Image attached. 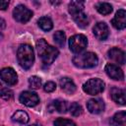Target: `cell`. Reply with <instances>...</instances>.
<instances>
[{"instance_id":"obj_1","label":"cell","mask_w":126,"mask_h":126,"mask_svg":"<svg viewBox=\"0 0 126 126\" xmlns=\"http://www.w3.org/2000/svg\"><path fill=\"white\" fill-rule=\"evenodd\" d=\"M36 50L40 56L42 62L46 65H50L57 58L59 51L56 47L48 44L43 38L36 41Z\"/></svg>"},{"instance_id":"obj_2","label":"cell","mask_w":126,"mask_h":126,"mask_svg":"<svg viewBox=\"0 0 126 126\" xmlns=\"http://www.w3.org/2000/svg\"><path fill=\"white\" fill-rule=\"evenodd\" d=\"M17 58L22 68L26 70L30 69L32 66L34 61V53H33L32 47L29 44L20 45L17 51Z\"/></svg>"},{"instance_id":"obj_3","label":"cell","mask_w":126,"mask_h":126,"mask_svg":"<svg viewBox=\"0 0 126 126\" xmlns=\"http://www.w3.org/2000/svg\"><path fill=\"white\" fill-rule=\"evenodd\" d=\"M73 63L76 67L87 69L95 67L98 63V58L94 52H84L79 53L73 57Z\"/></svg>"},{"instance_id":"obj_4","label":"cell","mask_w":126,"mask_h":126,"mask_svg":"<svg viewBox=\"0 0 126 126\" xmlns=\"http://www.w3.org/2000/svg\"><path fill=\"white\" fill-rule=\"evenodd\" d=\"M104 83L97 78L90 79L83 85V90L85 93L91 95H95L103 92L104 90Z\"/></svg>"},{"instance_id":"obj_5","label":"cell","mask_w":126,"mask_h":126,"mask_svg":"<svg viewBox=\"0 0 126 126\" xmlns=\"http://www.w3.org/2000/svg\"><path fill=\"white\" fill-rule=\"evenodd\" d=\"M88 45V39L84 34H75L69 39V46L74 53H81Z\"/></svg>"},{"instance_id":"obj_6","label":"cell","mask_w":126,"mask_h":126,"mask_svg":"<svg viewBox=\"0 0 126 126\" xmlns=\"http://www.w3.org/2000/svg\"><path fill=\"white\" fill-rule=\"evenodd\" d=\"M33 13L32 12V10H30L29 8H27L24 5H18L17 7H15L14 11H13V17L14 19L22 24H25L27 22H29L32 17Z\"/></svg>"},{"instance_id":"obj_7","label":"cell","mask_w":126,"mask_h":126,"mask_svg":"<svg viewBox=\"0 0 126 126\" xmlns=\"http://www.w3.org/2000/svg\"><path fill=\"white\" fill-rule=\"evenodd\" d=\"M19 100L24 105L32 107V106H35L39 102V97L35 93L30 92V91H25L20 94Z\"/></svg>"},{"instance_id":"obj_8","label":"cell","mask_w":126,"mask_h":126,"mask_svg":"<svg viewBox=\"0 0 126 126\" xmlns=\"http://www.w3.org/2000/svg\"><path fill=\"white\" fill-rule=\"evenodd\" d=\"M0 78L4 83H6L9 86H14L18 82V76L13 68L6 67L0 70Z\"/></svg>"},{"instance_id":"obj_9","label":"cell","mask_w":126,"mask_h":126,"mask_svg":"<svg viewBox=\"0 0 126 126\" xmlns=\"http://www.w3.org/2000/svg\"><path fill=\"white\" fill-rule=\"evenodd\" d=\"M105 72L107 74L108 77H110L113 80H117V81H121L124 79V73L122 71V69L120 67H118L115 64H107L105 66Z\"/></svg>"},{"instance_id":"obj_10","label":"cell","mask_w":126,"mask_h":126,"mask_svg":"<svg viewBox=\"0 0 126 126\" xmlns=\"http://www.w3.org/2000/svg\"><path fill=\"white\" fill-rule=\"evenodd\" d=\"M94 36L99 40H104L109 35V30L105 23H97L93 29Z\"/></svg>"},{"instance_id":"obj_11","label":"cell","mask_w":126,"mask_h":126,"mask_svg":"<svg viewBox=\"0 0 126 126\" xmlns=\"http://www.w3.org/2000/svg\"><path fill=\"white\" fill-rule=\"evenodd\" d=\"M112 26L117 30H123L126 27V12L124 9H120L116 12L114 18L111 21Z\"/></svg>"},{"instance_id":"obj_12","label":"cell","mask_w":126,"mask_h":126,"mask_svg":"<svg viewBox=\"0 0 126 126\" xmlns=\"http://www.w3.org/2000/svg\"><path fill=\"white\" fill-rule=\"evenodd\" d=\"M88 110L93 114H98L104 110V102L100 98H92L87 102Z\"/></svg>"},{"instance_id":"obj_13","label":"cell","mask_w":126,"mask_h":126,"mask_svg":"<svg viewBox=\"0 0 126 126\" xmlns=\"http://www.w3.org/2000/svg\"><path fill=\"white\" fill-rule=\"evenodd\" d=\"M107 54H108V58H110L112 61H114L120 65H123L125 63V53L123 50H121L117 47H113L108 50Z\"/></svg>"},{"instance_id":"obj_14","label":"cell","mask_w":126,"mask_h":126,"mask_svg":"<svg viewBox=\"0 0 126 126\" xmlns=\"http://www.w3.org/2000/svg\"><path fill=\"white\" fill-rule=\"evenodd\" d=\"M59 86L61 90L68 94H72L76 92V85L70 78H67V77L61 78L59 81Z\"/></svg>"},{"instance_id":"obj_15","label":"cell","mask_w":126,"mask_h":126,"mask_svg":"<svg viewBox=\"0 0 126 126\" xmlns=\"http://www.w3.org/2000/svg\"><path fill=\"white\" fill-rule=\"evenodd\" d=\"M110 94H111V98L118 104L124 105L126 102V98H125V91L123 89H119V88H112L110 91Z\"/></svg>"},{"instance_id":"obj_16","label":"cell","mask_w":126,"mask_h":126,"mask_svg":"<svg viewBox=\"0 0 126 126\" xmlns=\"http://www.w3.org/2000/svg\"><path fill=\"white\" fill-rule=\"evenodd\" d=\"M74 21L76 22V24L80 27V28H87L89 25V18L87 16V14L84 13V11L82 12H78L74 15H72Z\"/></svg>"},{"instance_id":"obj_17","label":"cell","mask_w":126,"mask_h":126,"mask_svg":"<svg viewBox=\"0 0 126 126\" xmlns=\"http://www.w3.org/2000/svg\"><path fill=\"white\" fill-rule=\"evenodd\" d=\"M12 120L19 124H26L29 121V115L24 110H17L12 115Z\"/></svg>"},{"instance_id":"obj_18","label":"cell","mask_w":126,"mask_h":126,"mask_svg":"<svg viewBox=\"0 0 126 126\" xmlns=\"http://www.w3.org/2000/svg\"><path fill=\"white\" fill-rule=\"evenodd\" d=\"M68 8H69V13L71 15H74V14H76L78 12L84 11L85 3H84V1H79V0H77V1H71L69 3Z\"/></svg>"},{"instance_id":"obj_19","label":"cell","mask_w":126,"mask_h":126,"mask_svg":"<svg viewBox=\"0 0 126 126\" xmlns=\"http://www.w3.org/2000/svg\"><path fill=\"white\" fill-rule=\"evenodd\" d=\"M53 110H56L57 112L59 113H65L66 110L68 109V105H67V102L65 100H62V99H56V100H53L51 105Z\"/></svg>"},{"instance_id":"obj_20","label":"cell","mask_w":126,"mask_h":126,"mask_svg":"<svg viewBox=\"0 0 126 126\" xmlns=\"http://www.w3.org/2000/svg\"><path fill=\"white\" fill-rule=\"evenodd\" d=\"M37 24H38V27L44 32H48L53 28V23H52L51 19L48 17H41L38 20Z\"/></svg>"},{"instance_id":"obj_21","label":"cell","mask_w":126,"mask_h":126,"mask_svg":"<svg viewBox=\"0 0 126 126\" xmlns=\"http://www.w3.org/2000/svg\"><path fill=\"white\" fill-rule=\"evenodd\" d=\"M95 8H96L97 12L100 13L101 15H108L112 12V6L109 3H106V2L97 3Z\"/></svg>"},{"instance_id":"obj_22","label":"cell","mask_w":126,"mask_h":126,"mask_svg":"<svg viewBox=\"0 0 126 126\" xmlns=\"http://www.w3.org/2000/svg\"><path fill=\"white\" fill-rule=\"evenodd\" d=\"M113 122L117 126H126V112L122 110L115 113L113 116Z\"/></svg>"},{"instance_id":"obj_23","label":"cell","mask_w":126,"mask_h":126,"mask_svg":"<svg viewBox=\"0 0 126 126\" xmlns=\"http://www.w3.org/2000/svg\"><path fill=\"white\" fill-rule=\"evenodd\" d=\"M53 38H54V41L55 43L60 46V47H63L64 44H65V41H66V35L65 33L62 32V31H58L54 33L53 35Z\"/></svg>"},{"instance_id":"obj_24","label":"cell","mask_w":126,"mask_h":126,"mask_svg":"<svg viewBox=\"0 0 126 126\" xmlns=\"http://www.w3.org/2000/svg\"><path fill=\"white\" fill-rule=\"evenodd\" d=\"M0 97L9 100L13 97V92L8 87H5L4 85L0 84Z\"/></svg>"},{"instance_id":"obj_25","label":"cell","mask_w":126,"mask_h":126,"mask_svg":"<svg viewBox=\"0 0 126 126\" xmlns=\"http://www.w3.org/2000/svg\"><path fill=\"white\" fill-rule=\"evenodd\" d=\"M29 85H30V88L33 90H37L41 86V79L37 76H32L29 79Z\"/></svg>"},{"instance_id":"obj_26","label":"cell","mask_w":126,"mask_h":126,"mask_svg":"<svg viewBox=\"0 0 126 126\" xmlns=\"http://www.w3.org/2000/svg\"><path fill=\"white\" fill-rule=\"evenodd\" d=\"M69 110H70V113L73 115V116H79L82 114L83 112V109H82V106L80 104H78L77 102H73L71 103L70 107H69Z\"/></svg>"},{"instance_id":"obj_27","label":"cell","mask_w":126,"mask_h":126,"mask_svg":"<svg viewBox=\"0 0 126 126\" xmlns=\"http://www.w3.org/2000/svg\"><path fill=\"white\" fill-rule=\"evenodd\" d=\"M54 126H76V124L69 119L58 118L54 121Z\"/></svg>"},{"instance_id":"obj_28","label":"cell","mask_w":126,"mask_h":126,"mask_svg":"<svg viewBox=\"0 0 126 126\" xmlns=\"http://www.w3.org/2000/svg\"><path fill=\"white\" fill-rule=\"evenodd\" d=\"M55 89H56V85L54 82H47L43 86V90L46 93H52L53 91H55Z\"/></svg>"},{"instance_id":"obj_29","label":"cell","mask_w":126,"mask_h":126,"mask_svg":"<svg viewBox=\"0 0 126 126\" xmlns=\"http://www.w3.org/2000/svg\"><path fill=\"white\" fill-rule=\"evenodd\" d=\"M9 5V2L8 1H2L0 0V10H5Z\"/></svg>"},{"instance_id":"obj_30","label":"cell","mask_w":126,"mask_h":126,"mask_svg":"<svg viewBox=\"0 0 126 126\" xmlns=\"http://www.w3.org/2000/svg\"><path fill=\"white\" fill-rule=\"evenodd\" d=\"M5 27H6V22L2 18H0V32L3 31L5 29Z\"/></svg>"},{"instance_id":"obj_31","label":"cell","mask_w":126,"mask_h":126,"mask_svg":"<svg viewBox=\"0 0 126 126\" xmlns=\"http://www.w3.org/2000/svg\"><path fill=\"white\" fill-rule=\"evenodd\" d=\"M31 126H40V125H38V124H33V125H31Z\"/></svg>"}]
</instances>
